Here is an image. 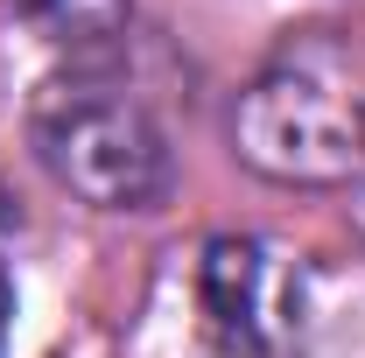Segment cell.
<instances>
[{"label":"cell","instance_id":"2","mask_svg":"<svg viewBox=\"0 0 365 358\" xmlns=\"http://www.w3.org/2000/svg\"><path fill=\"white\" fill-rule=\"evenodd\" d=\"M29 140L36 162L91 211H155L176 190V155L162 120L127 78L106 71V56H78L36 91Z\"/></svg>","mask_w":365,"mask_h":358},{"label":"cell","instance_id":"4","mask_svg":"<svg viewBox=\"0 0 365 358\" xmlns=\"http://www.w3.org/2000/svg\"><path fill=\"white\" fill-rule=\"evenodd\" d=\"M0 253H7V190H0Z\"/></svg>","mask_w":365,"mask_h":358},{"label":"cell","instance_id":"3","mask_svg":"<svg viewBox=\"0 0 365 358\" xmlns=\"http://www.w3.org/2000/svg\"><path fill=\"white\" fill-rule=\"evenodd\" d=\"M14 7L56 49H71V63L78 56H106V49L127 36V14H134V0H14Z\"/></svg>","mask_w":365,"mask_h":358},{"label":"cell","instance_id":"1","mask_svg":"<svg viewBox=\"0 0 365 358\" xmlns=\"http://www.w3.org/2000/svg\"><path fill=\"white\" fill-rule=\"evenodd\" d=\"M232 148L288 190L365 183V21L281 29L232 98Z\"/></svg>","mask_w":365,"mask_h":358}]
</instances>
